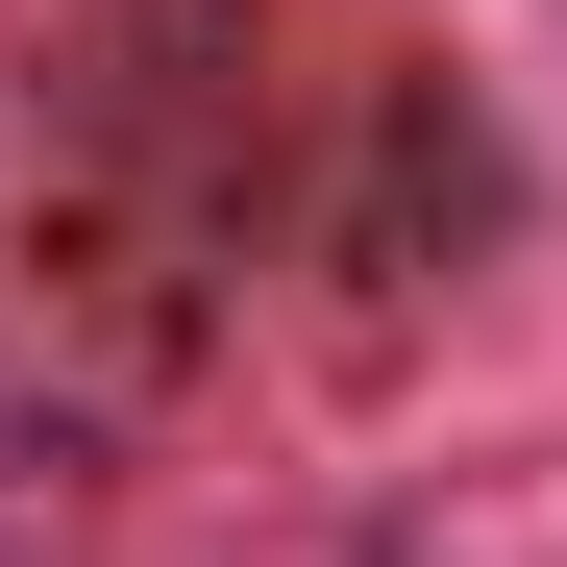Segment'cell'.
<instances>
[{
  "mask_svg": "<svg viewBox=\"0 0 567 567\" xmlns=\"http://www.w3.org/2000/svg\"><path fill=\"white\" fill-rule=\"evenodd\" d=\"M494 247H518V148H494V100H444V74H370L346 198H321V271L420 297V271H494Z\"/></svg>",
  "mask_w": 567,
  "mask_h": 567,
  "instance_id": "1",
  "label": "cell"
}]
</instances>
